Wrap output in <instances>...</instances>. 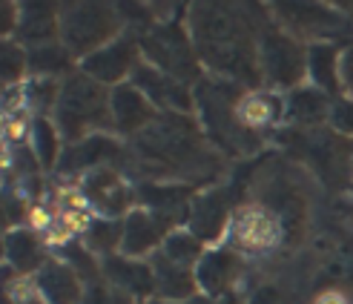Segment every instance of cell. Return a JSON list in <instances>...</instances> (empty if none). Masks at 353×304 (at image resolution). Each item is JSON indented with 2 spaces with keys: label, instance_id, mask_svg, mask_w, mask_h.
<instances>
[{
  "label": "cell",
  "instance_id": "603a6c76",
  "mask_svg": "<svg viewBox=\"0 0 353 304\" xmlns=\"http://www.w3.org/2000/svg\"><path fill=\"white\" fill-rule=\"evenodd\" d=\"M239 239L247 244V247H264L273 241V224L259 216V212H250V216H244L241 224H239Z\"/></svg>",
  "mask_w": 353,
  "mask_h": 304
},
{
  "label": "cell",
  "instance_id": "52a82bcc",
  "mask_svg": "<svg viewBox=\"0 0 353 304\" xmlns=\"http://www.w3.org/2000/svg\"><path fill=\"white\" fill-rule=\"evenodd\" d=\"M132 58H135L132 41H118L86 61V72H92L101 81H118L132 69Z\"/></svg>",
  "mask_w": 353,
  "mask_h": 304
},
{
  "label": "cell",
  "instance_id": "4dcf8cb0",
  "mask_svg": "<svg viewBox=\"0 0 353 304\" xmlns=\"http://www.w3.org/2000/svg\"><path fill=\"white\" fill-rule=\"evenodd\" d=\"M253 304H279V293L273 287H264L253 296Z\"/></svg>",
  "mask_w": 353,
  "mask_h": 304
},
{
  "label": "cell",
  "instance_id": "277c9868",
  "mask_svg": "<svg viewBox=\"0 0 353 304\" xmlns=\"http://www.w3.org/2000/svg\"><path fill=\"white\" fill-rule=\"evenodd\" d=\"M115 32V17L110 6L83 3L72 6L63 23V38L72 52H90L92 46L103 43Z\"/></svg>",
  "mask_w": 353,
  "mask_h": 304
},
{
  "label": "cell",
  "instance_id": "83f0119b",
  "mask_svg": "<svg viewBox=\"0 0 353 304\" xmlns=\"http://www.w3.org/2000/svg\"><path fill=\"white\" fill-rule=\"evenodd\" d=\"M21 66H23V55L12 46H3V78L12 81L21 75Z\"/></svg>",
  "mask_w": 353,
  "mask_h": 304
},
{
  "label": "cell",
  "instance_id": "7402d4cb",
  "mask_svg": "<svg viewBox=\"0 0 353 304\" xmlns=\"http://www.w3.org/2000/svg\"><path fill=\"white\" fill-rule=\"evenodd\" d=\"M310 72L325 89H336V52L330 46L310 49Z\"/></svg>",
  "mask_w": 353,
  "mask_h": 304
},
{
  "label": "cell",
  "instance_id": "4fadbf2b",
  "mask_svg": "<svg viewBox=\"0 0 353 304\" xmlns=\"http://www.w3.org/2000/svg\"><path fill=\"white\" fill-rule=\"evenodd\" d=\"M41 290L55 304H72L78 298V278L72 276L69 267L49 264L41 273Z\"/></svg>",
  "mask_w": 353,
  "mask_h": 304
},
{
  "label": "cell",
  "instance_id": "e0dca14e",
  "mask_svg": "<svg viewBox=\"0 0 353 304\" xmlns=\"http://www.w3.org/2000/svg\"><path fill=\"white\" fill-rule=\"evenodd\" d=\"M144 199L161 212V221H170V219H179L181 210H184V201L190 190L187 187H144Z\"/></svg>",
  "mask_w": 353,
  "mask_h": 304
},
{
  "label": "cell",
  "instance_id": "5bb4252c",
  "mask_svg": "<svg viewBox=\"0 0 353 304\" xmlns=\"http://www.w3.org/2000/svg\"><path fill=\"white\" fill-rule=\"evenodd\" d=\"M86 192L90 199L101 207V210H110V212H121L123 204H127V192L121 190V184L115 181L112 172H98L86 181Z\"/></svg>",
  "mask_w": 353,
  "mask_h": 304
},
{
  "label": "cell",
  "instance_id": "3957f363",
  "mask_svg": "<svg viewBox=\"0 0 353 304\" xmlns=\"http://www.w3.org/2000/svg\"><path fill=\"white\" fill-rule=\"evenodd\" d=\"M141 150L155 161L187 164L199 155V135L192 130V123H187L184 118H167L141 138Z\"/></svg>",
  "mask_w": 353,
  "mask_h": 304
},
{
  "label": "cell",
  "instance_id": "8fae6325",
  "mask_svg": "<svg viewBox=\"0 0 353 304\" xmlns=\"http://www.w3.org/2000/svg\"><path fill=\"white\" fill-rule=\"evenodd\" d=\"M135 81H138V86L147 89L152 101L164 103V106H179V110H190V98H187L184 89L175 83V81L158 75L155 69H138Z\"/></svg>",
  "mask_w": 353,
  "mask_h": 304
},
{
  "label": "cell",
  "instance_id": "7c38bea8",
  "mask_svg": "<svg viewBox=\"0 0 353 304\" xmlns=\"http://www.w3.org/2000/svg\"><path fill=\"white\" fill-rule=\"evenodd\" d=\"M164 232V221L161 219H150L144 212H135L127 221V239H123V247H127L130 256H138V253H147V250L161 239Z\"/></svg>",
  "mask_w": 353,
  "mask_h": 304
},
{
  "label": "cell",
  "instance_id": "f1b7e54d",
  "mask_svg": "<svg viewBox=\"0 0 353 304\" xmlns=\"http://www.w3.org/2000/svg\"><path fill=\"white\" fill-rule=\"evenodd\" d=\"M333 123H336V130H342V132H353V103H339L336 110H333Z\"/></svg>",
  "mask_w": 353,
  "mask_h": 304
},
{
  "label": "cell",
  "instance_id": "ffe728a7",
  "mask_svg": "<svg viewBox=\"0 0 353 304\" xmlns=\"http://www.w3.org/2000/svg\"><path fill=\"white\" fill-rule=\"evenodd\" d=\"M6 247H9V259L14 261L17 270H32L41 259V247L29 232H14V236H9Z\"/></svg>",
  "mask_w": 353,
  "mask_h": 304
},
{
  "label": "cell",
  "instance_id": "ac0fdd59",
  "mask_svg": "<svg viewBox=\"0 0 353 304\" xmlns=\"http://www.w3.org/2000/svg\"><path fill=\"white\" fill-rule=\"evenodd\" d=\"M55 34V6L49 3H29L23 9V38L46 41Z\"/></svg>",
  "mask_w": 353,
  "mask_h": 304
},
{
  "label": "cell",
  "instance_id": "7a4b0ae2",
  "mask_svg": "<svg viewBox=\"0 0 353 304\" xmlns=\"http://www.w3.org/2000/svg\"><path fill=\"white\" fill-rule=\"evenodd\" d=\"M107 95L103 89L86 78H72L61 92V127L69 138H78L86 127L107 121Z\"/></svg>",
  "mask_w": 353,
  "mask_h": 304
},
{
  "label": "cell",
  "instance_id": "9a60e30c",
  "mask_svg": "<svg viewBox=\"0 0 353 304\" xmlns=\"http://www.w3.org/2000/svg\"><path fill=\"white\" fill-rule=\"evenodd\" d=\"M155 281H158V287H161V293H164V296H172V298L190 296L192 287H196L192 276H190L187 270H181V264L170 261L167 256L155 261Z\"/></svg>",
  "mask_w": 353,
  "mask_h": 304
},
{
  "label": "cell",
  "instance_id": "5b68a950",
  "mask_svg": "<svg viewBox=\"0 0 353 304\" xmlns=\"http://www.w3.org/2000/svg\"><path fill=\"white\" fill-rule=\"evenodd\" d=\"M147 52L150 58L164 66L167 72L172 75H181V78H192L196 75V61H192V52L190 43L184 41V34L179 26H161L155 29L150 38H147Z\"/></svg>",
  "mask_w": 353,
  "mask_h": 304
},
{
  "label": "cell",
  "instance_id": "484cf974",
  "mask_svg": "<svg viewBox=\"0 0 353 304\" xmlns=\"http://www.w3.org/2000/svg\"><path fill=\"white\" fill-rule=\"evenodd\" d=\"M34 147H38V158L43 161V164H52V161H55L58 135L46 121H38V127H34Z\"/></svg>",
  "mask_w": 353,
  "mask_h": 304
},
{
  "label": "cell",
  "instance_id": "8992f818",
  "mask_svg": "<svg viewBox=\"0 0 353 304\" xmlns=\"http://www.w3.org/2000/svg\"><path fill=\"white\" fill-rule=\"evenodd\" d=\"M302 66H305L302 49L293 41H288L279 32L264 34V69H268L276 83H296L302 78Z\"/></svg>",
  "mask_w": 353,
  "mask_h": 304
},
{
  "label": "cell",
  "instance_id": "4316f807",
  "mask_svg": "<svg viewBox=\"0 0 353 304\" xmlns=\"http://www.w3.org/2000/svg\"><path fill=\"white\" fill-rule=\"evenodd\" d=\"M118 236H121V227L118 224H95L92 232H90V241L98 250H112L115 241H118Z\"/></svg>",
  "mask_w": 353,
  "mask_h": 304
},
{
  "label": "cell",
  "instance_id": "6da1fadb",
  "mask_svg": "<svg viewBox=\"0 0 353 304\" xmlns=\"http://www.w3.org/2000/svg\"><path fill=\"white\" fill-rule=\"evenodd\" d=\"M196 38L204 58L216 69H224L230 75H241L250 83L259 81L250 43L244 38V26L236 17L227 14V9L204 6L201 12H196Z\"/></svg>",
  "mask_w": 353,
  "mask_h": 304
},
{
  "label": "cell",
  "instance_id": "d4e9b609",
  "mask_svg": "<svg viewBox=\"0 0 353 304\" xmlns=\"http://www.w3.org/2000/svg\"><path fill=\"white\" fill-rule=\"evenodd\" d=\"M199 253H201V247L192 236H172L167 241V259L175 264H187L192 259H199Z\"/></svg>",
  "mask_w": 353,
  "mask_h": 304
},
{
  "label": "cell",
  "instance_id": "2e32d148",
  "mask_svg": "<svg viewBox=\"0 0 353 304\" xmlns=\"http://www.w3.org/2000/svg\"><path fill=\"white\" fill-rule=\"evenodd\" d=\"M107 273L112 281H118L121 287H127L132 293H150L152 290V273L141 264H130L121 259H110L107 261Z\"/></svg>",
  "mask_w": 353,
  "mask_h": 304
},
{
  "label": "cell",
  "instance_id": "cb8c5ba5",
  "mask_svg": "<svg viewBox=\"0 0 353 304\" xmlns=\"http://www.w3.org/2000/svg\"><path fill=\"white\" fill-rule=\"evenodd\" d=\"M32 63L34 69H41V72H61V69H66V55L61 52V46H38L32 52Z\"/></svg>",
  "mask_w": 353,
  "mask_h": 304
},
{
  "label": "cell",
  "instance_id": "d6986e66",
  "mask_svg": "<svg viewBox=\"0 0 353 304\" xmlns=\"http://www.w3.org/2000/svg\"><path fill=\"white\" fill-rule=\"evenodd\" d=\"M115 152H118V147L112 144V141H107V138H90V141H83V147L69 150V152H66L63 170H81V167H90V164H95V161L107 158V155H115Z\"/></svg>",
  "mask_w": 353,
  "mask_h": 304
},
{
  "label": "cell",
  "instance_id": "1f68e13d",
  "mask_svg": "<svg viewBox=\"0 0 353 304\" xmlns=\"http://www.w3.org/2000/svg\"><path fill=\"white\" fill-rule=\"evenodd\" d=\"M342 69H345V81H347V86L353 89V49L345 55V61H342Z\"/></svg>",
  "mask_w": 353,
  "mask_h": 304
},
{
  "label": "cell",
  "instance_id": "44dd1931",
  "mask_svg": "<svg viewBox=\"0 0 353 304\" xmlns=\"http://www.w3.org/2000/svg\"><path fill=\"white\" fill-rule=\"evenodd\" d=\"M325 110H327L325 95L313 92V89H302V92H296V95L290 98V112H293V118L305 121V123H316V121L325 115Z\"/></svg>",
  "mask_w": 353,
  "mask_h": 304
},
{
  "label": "cell",
  "instance_id": "9c48e42d",
  "mask_svg": "<svg viewBox=\"0 0 353 304\" xmlns=\"http://www.w3.org/2000/svg\"><path fill=\"white\" fill-rule=\"evenodd\" d=\"M224 212H227L224 192H210L204 199H199L196 207H192V230H196V236L216 239L224 224Z\"/></svg>",
  "mask_w": 353,
  "mask_h": 304
},
{
  "label": "cell",
  "instance_id": "ba28073f",
  "mask_svg": "<svg viewBox=\"0 0 353 304\" xmlns=\"http://www.w3.org/2000/svg\"><path fill=\"white\" fill-rule=\"evenodd\" d=\"M112 112H115V121L121 130H135L152 118V106L147 103V98L141 95L138 89L123 86L112 95Z\"/></svg>",
  "mask_w": 353,
  "mask_h": 304
},
{
  "label": "cell",
  "instance_id": "f546056e",
  "mask_svg": "<svg viewBox=\"0 0 353 304\" xmlns=\"http://www.w3.org/2000/svg\"><path fill=\"white\" fill-rule=\"evenodd\" d=\"M66 253H69V259L75 261V267L81 270V276H86V278H90V276H95V264H92V259L86 256V253H81L78 247H69Z\"/></svg>",
  "mask_w": 353,
  "mask_h": 304
},
{
  "label": "cell",
  "instance_id": "30bf717a",
  "mask_svg": "<svg viewBox=\"0 0 353 304\" xmlns=\"http://www.w3.org/2000/svg\"><path fill=\"white\" fill-rule=\"evenodd\" d=\"M239 273V259L233 253H227V250H221V253H213L207 256L199 267V281L204 284V290L210 293H221L227 284H230Z\"/></svg>",
  "mask_w": 353,
  "mask_h": 304
}]
</instances>
